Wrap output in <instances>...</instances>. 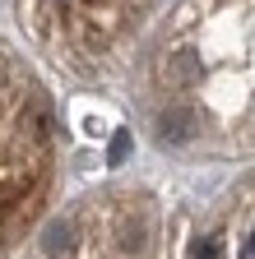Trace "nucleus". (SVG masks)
<instances>
[{"mask_svg": "<svg viewBox=\"0 0 255 259\" xmlns=\"http://www.w3.org/2000/svg\"><path fill=\"white\" fill-rule=\"evenodd\" d=\"M125 153H130V135H116V144H112V162H121Z\"/></svg>", "mask_w": 255, "mask_h": 259, "instance_id": "7ed1b4c3", "label": "nucleus"}, {"mask_svg": "<svg viewBox=\"0 0 255 259\" xmlns=\"http://www.w3.org/2000/svg\"><path fill=\"white\" fill-rule=\"evenodd\" d=\"M51 181H56L51 93L0 42V254L38 222Z\"/></svg>", "mask_w": 255, "mask_h": 259, "instance_id": "f257e3e1", "label": "nucleus"}, {"mask_svg": "<svg viewBox=\"0 0 255 259\" xmlns=\"http://www.w3.org/2000/svg\"><path fill=\"white\" fill-rule=\"evenodd\" d=\"M38 42L65 56L70 70L98 74L102 60L139 28L149 0H19Z\"/></svg>", "mask_w": 255, "mask_h": 259, "instance_id": "f03ea898", "label": "nucleus"}]
</instances>
